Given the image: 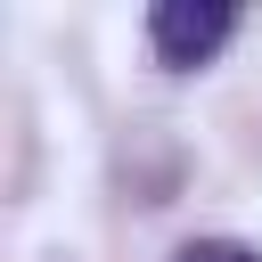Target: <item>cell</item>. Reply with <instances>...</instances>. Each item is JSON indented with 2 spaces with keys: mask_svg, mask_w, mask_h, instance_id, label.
I'll return each instance as SVG.
<instances>
[{
  "mask_svg": "<svg viewBox=\"0 0 262 262\" xmlns=\"http://www.w3.org/2000/svg\"><path fill=\"white\" fill-rule=\"evenodd\" d=\"M229 33H237V8H229V0H156V8H147V41H156V57L180 66V74L205 66Z\"/></svg>",
  "mask_w": 262,
  "mask_h": 262,
  "instance_id": "6da1fadb",
  "label": "cell"
},
{
  "mask_svg": "<svg viewBox=\"0 0 262 262\" xmlns=\"http://www.w3.org/2000/svg\"><path fill=\"white\" fill-rule=\"evenodd\" d=\"M172 262H262L254 246H237V237H196V246H180Z\"/></svg>",
  "mask_w": 262,
  "mask_h": 262,
  "instance_id": "7a4b0ae2",
  "label": "cell"
}]
</instances>
